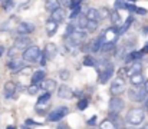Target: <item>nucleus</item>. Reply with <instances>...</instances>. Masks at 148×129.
<instances>
[{
    "label": "nucleus",
    "instance_id": "nucleus-1",
    "mask_svg": "<svg viewBox=\"0 0 148 129\" xmlns=\"http://www.w3.org/2000/svg\"><path fill=\"white\" fill-rule=\"evenodd\" d=\"M97 70H98V82L101 85H105L112 76H114V72H115V68H114V63L112 62H108L105 59L99 60L98 65H97Z\"/></svg>",
    "mask_w": 148,
    "mask_h": 129
},
{
    "label": "nucleus",
    "instance_id": "nucleus-2",
    "mask_svg": "<svg viewBox=\"0 0 148 129\" xmlns=\"http://www.w3.org/2000/svg\"><path fill=\"white\" fill-rule=\"evenodd\" d=\"M144 118H145V113L141 108H132L128 111L127 116H125V122L128 125H132V126H138L144 122Z\"/></svg>",
    "mask_w": 148,
    "mask_h": 129
},
{
    "label": "nucleus",
    "instance_id": "nucleus-3",
    "mask_svg": "<svg viewBox=\"0 0 148 129\" xmlns=\"http://www.w3.org/2000/svg\"><path fill=\"white\" fill-rule=\"evenodd\" d=\"M42 53H43V52H42L38 46H29L27 49H25V50H23L22 57H23V60H25V62L36 63V62H39V60H40Z\"/></svg>",
    "mask_w": 148,
    "mask_h": 129
},
{
    "label": "nucleus",
    "instance_id": "nucleus-4",
    "mask_svg": "<svg viewBox=\"0 0 148 129\" xmlns=\"http://www.w3.org/2000/svg\"><path fill=\"white\" fill-rule=\"evenodd\" d=\"M148 92L147 89H145V86H134L132 89H130V92H128V96H130V99L132 100V102H144L145 100V98H147Z\"/></svg>",
    "mask_w": 148,
    "mask_h": 129
},
{
    "label": "nucleus",
    "instance_id": "nucleus-5",
    "mask_svg": "<svg viewBox=\"0 0 148 129\" xmlns=\"http://www.w3.org/2000/svg\"><path fill=\"white\" fill-rule=\"evenodd\" d=\"M127 89V83H125V78H121V76H116L112 83H111V87H109V92L112 96H119L125 92Z\"/></svg>",
    "mask_w": 148,
    "mask_h": 129
},
{
    "label": "nucleus",
    "instance_id": "nucleus-6",
    "mask_svg": "<svg viewBox=\"0 0 148 129\" xmlns=\"http://www.w3.org/2000/svg\"><path fill=\"white\" fill-rule=\"evenodd\" d=\"M68 113H69V108L68 106H60V108H56L55 111L49 112V115H46V119L49 122H60Z\"/></svg>",
    "mask_w": 148,
    "mask_h": 129
},
{
    "label": "nucleus",
    "instance_id": "nucleus-7",
    "mask_svg": "<svg viewBox=\"0 0 148 129\" xmlns=\"http://www.w3.org/2000/svg\"><path fill=\"white\" fill-rule=\"evenodd\" d=\"M125 108V102L121 96H112L109 99V103H108V111L111 113H119L122 109Z\"/></svg>",
    "mask_w": 148,
    "mask_h": 129
},
{
    "label": "nucleus",
    "instance_id": "nucleus-8",
    "mask_svg": "<svg viewBox=\"0 0 148 129\" xmlns=\"http://www.w3.org/2000/svg\"><path fill=\"white\" fill-rule=\"evenodd\" d=\"M16 87H17V85H16L14 82H12V81L6 82V83H4V87H3V95H4V98H6V99H14V98L17 96Z\"/></svg>",
    "mask_w": 148,
    "mask_h": 129
},
{
    "label": "nucleus",
    "instance_id": "nucleus-9",
    "mask_svg": "<svg viewBox=\"0 0 148 129\" xmlns=\"http://www.w3.org/2000/svg\"><path fill=\"white\" fill-rule=\"evenodd\" d=\"M33 32H35V25L30 23V22H22V23H19V26L16 27L17 36H20V35H30V33H33Z\"/></svg>",
    "mask_w": 148,
    "mask_h": 129
},
{
    "label": "nucleus",
    "instance_id": "nucleus-10",
    "mask_svg": "<svg viewBox=\"0 0 148 129\" xmlns=\"http://www.w3.org/2000/svg\"><path fill=\"white\" fill-rule=\"evenodd\" d=\"M29 46H32V40H30V38H27V35H20V36H17L14 39V47L16 49L25 50Z\"/></svg>",
    "mask_w": 148,
    "mask_h": 129
},
{
    "label": "nucleus",
    "instance_id": "nucleus-11",
    "mask_svg": "<svg viewBox=\"0 0 148 129\" xmlns=\"http://www.w3.org/2000/svg\"><path fill=\"white\" fill-rule=\"evenodd\" d=\"M58 96L60 99H72L75 96V92L66 85H62L59 89H58Z\"/></svg>",
    "mask_w": 148,
    "mask_h": 129
},
{
    "label": "nucleus",
    "instance_id": "nucleus-12",
    "mask_svg": "<svg viewBox=\"0 0 148 129\" xmlns=\"http://www.w3.org/2000/svg\"><path fill=\"white\" fill-rule=\"evenodd\" d=\"M25 68V63L22 60H16V59H12L7 62V69L12 72V73H19L22 69Z\"/></svg>",
    "mask_w": 148,
    "mask_h": 129
},
{
    "label": "nucleus",
    "instance_id": "nucleus-13",
    "mask_svg": "<svg viewBox=\"0 0 148 129\" xmlns=\"http://www.w3.org/2000/svg\"><path fill=\"white\" fill-rule=\"evenodd\" d=\"M103 43H105V38H103V33H101L95 40L91 42V52L92 53H98L99 50H102Z\"/></svg>",
    "mask_w": 148,
    "mask_h": 129
},
{
    "label": "nucleus",
    "instance_id": "nucleus-14",
    "mask_svg": "<svg viewBox=\"0 0 148 129\" xmlns=\"http://www.w3.org/2000/svg\"><path fill=\"white\" fill-rule=\"evenodd\" d=\"M65 17H66L65 9H62V7H59V9H56L55 12L50 13V19L55 20L56 23H63V22H65Z\"/></svg>",
    "mask_w": 148,
    "mask_h": 129
},
{
    "label": "nucleus",
    "instance_id": "nucleus-15",
    "mask_svg": "<svg viewBox=\"0 0 148 129\" xmlns=\"http://www.w3.org/2000/svg\"><path fill=\"white\" fill-rule=\"evenodd\" d=\"M134 23V16H128L127 17V20L118 27V35L119 36H122V35H125L127 32H128V29L131 27V25Z\"/></svg>",
    "mask_w": 148,
    "mask_h": 129
},
{
    "label": "nucleus",
    "instance_id": "nucleus-16",
    "mask_svg": "<svg viewBox=\"0 0 148 129\" xmlns=\"http://www.w3.org/2000/svg\"><path fill=\"white\" fill-rule=\"evenodd\" d=\"M43 52L46 53V56H48L49 60H53V59L56 57V55H58V46H56L55 43H48Z\"/></svg>",
    "mask_w": 148,
    "mask_h": 129
},
{
    "label": "nucleus",
    "instance_id": "nucleus-17",
    "mask_svg": "<svg viewBox=\"0 0 148 129\" xmlns=\"http://www.w3.org/2000/svg\"><path fill=\"white\" fill-rule=\"evenodd\" d=\"M143 56H144V53H143L141 50H132V52H130V53L125 56V63H132V62H135V60H140Z\"/></svg>",
    "mask_w": 148,
    "mask_h": 129
},
{
    "label": "nucleus",
    "instance_id": "nucleus-18",
    "mask_svg": "<svg viewBox=\"0 0 148 129\" xmlns=\"http://www.w3.org/2000/svg\"><path fill=\"white\" fill-rule=\"evenodd\" d=\"M143 72V63L140 60H135L132 62L130 66H128V78L131 75H135V73H141Z\"/></svg>",
    "mask_w": 148,
    "mask_h": 129
},
{
    "label": "nucleus",
    "instance_id": "nucleus-19",
    "mask_svg": "<svg viewBox=\"0 0 148 129\" xmlns=\"http://www.w3.org/2000/svg\"><path fill=\"white\" fill-rule=\"evenodd\" d=\"M86 16H88V19H89L91 22L99 23V22L102 20V17H101V14H99V9H95V7H89L88 12H86Z\"/></svg>",
    "mask_w": 148,
    "mask_h": 129
},
{
    "label": "nucleus",
    "instance_id": "nucleus-20",
    "mask_svg": "<svg viewBox=\"0 0 148 129\" xmlns=\"http://www.w3.org/2000/svg\"><path fill=\"white\" fill-rule=\"evenodd\" d=\"M58 27H59V23H56L55 20L49 19V20L46 22V35H48L49 38H52V36L58 32Z\"/></svg>",
    "mask_w": 148,
    "mask_h": 129
},
{
    "label": "nucleus",
    "instance_id": "nucleus-21",
    "mask_svg": "<svg viewBox=\"0 0 148 129\" xmlns=\"http://www.w3.org/2000/svg\"><path fill=\"white\" fill-rule=\"evenodd\" d=\"M39 86L45 92H52L53 89H56V81H53V79H45V81H42L39 83Z\"/></svg>",
    "mask_w": 148,
    "mask_h": 129
},
{
    "label": "nucleus",
    "instance_id": "nucleus-22",
    "mask_svg": "<svg viewBox=\"0 0 148 129\" xmlns=\"http://www.w3.org/2000/svg\"><path fill=\"white\" fill-rule=\"evenodd\" d=\"M130 83L132 86H141L145 83V79L143 76V72L141 73H135V75H131L130 76Z\"/></svg>",
    "mask_w": 148,
    "mask_h": 129
},
{
    "label": "nucleus",
    "instance_id": "nucleus-23",
    "mask_svg": "<svg viewBox=\"0 0 148 129\" xmlns=\"http://www.w3.org/2000/svg\"><path fill=\"white\" fill-rule=\"evenodd\" d=\"M46 79V73H45V70H38V72H35L33 75H32V78H30V82L32 83H35V85H39L42 81H45Z\"/></svg>",
    "mask_w": 148,
    "mask_h": 129
},
{
    "label": "nucleus",
    "instance_id": "nucleus-24",
    "mask_svg": "<svg viewBox=\"0 0 148 129\" xmlns=\"http://www.w3.org/2000/svg\"><path fill=\"white\" fill-rule=\"evenodd\" d=\"M109 20L112 22V26H121L122 25V20H121V14H119V12L118 10H112V13H111V16H109Z\"/></svg>",
    "mask_w": 148,
    "mask_h": 129
},
{
    "label": "nucleus",
    "instance_id": "nucleus-25",
    "mask_svg": "<svg viewBox=\"0 0 148 129\" xmlns=\"http://www.w3.org/2000/svg\"><path fill=\"white\" fill-rule=\"evenodd\" d=\"M60 7V0H46L45 1V9L48 10V12H55L56 9H59Z\"/></svg>",
    "mask_w": 148,
    "mask_h": 129
},
{
    "label": "nucleus",
    "instance_id": "nucleus-26",
    "mask_svg": "<svg viewBox=\"0 0 148 129\" xmlns=\"http://www.w3.org/2000/svg\"><path fill=\"white\" fill-rule=\"evenodd\" d=\"M82 65L84 66H88V68H97L98 62L95 60V57H92V55H85L84 56V60H82Z\"/></svg>",
    "mask_w": 148,
    "mask_h": 129
},
{
    "label": "nucleus",
    "instance_id": "nucleus-27",
    "mask_svg": "<svg viewBox=\"0 0 148 129\" xmlns=\"http://www.w3.org/2000/svg\"><path fill=\"white\" fill-rule=\"evenodd\" d=\"M88 23H89V19H88L86 13H85V14H84V13H81V14L78 16V27H79V29H85V30H86Z\"/></svg>",
    "mask_w": 148,
    "mask_h": 129
},
{
    "label": "nucleus",
    "instance_id": "nucleus-28",
    "mask_svg": "<svg viewBox=\"0 0 148 129\" xmlns=\"http://www.w3.org/2000/svg\"><path fill=\"white\" fill-rule=\"evenodd\" d=\"M99 128L101 129H118V126H116V124H115L114 121H111L109 118H106V119L99 125Z\"/></svg>",
    "mask_w": 148,
    "mask_h": 129
},
{
    "label": "nucleus",
    "instance_id": "nucleus-29",
    "mask_svg": "<svg viewBox=\"0 0 148 129\" xmlns=\"http://www.w3.org/2000/svg\"><path fill=\"white\" fill-rule=\"evenodd\" d=\"M48 108H49V103H36V106H35L36 113H38V115H42V116L46 115Z\"/></svg>",
    "mask_w": 148,
    "mask_h": 129
},
{
    "label": "nucleus",
    "instance_id": "nucleus-30",
    "mask_svg": "<svg viewBox=\"0 0 148 129\" xmlns=\"http://www.w3.org/2000/svg\"><path fill=\"white\" fill-rule=\"evenodd\" d=\"M88 105H89V99H88V98H81V99L78 100V103H76V108H78L79 111H85V109L88 108Z\"/></svg>",
    "mask_w": 148,
    "mask_h": 129
},
{
    "label": "nucleus",
    "instance_id": "nucleus-31",
    "mask_svg": "<svg viewBox=\"0 0 148 129\" xmlns=\"http://www.w3.org/2000/svg\"><path fill=\"white\" fill-rule=\"evenodd\" d=\"M50 100V92H45L43 95H40L38 98V103H49Z\"/></svg>",
    "mask_w": 148,
    "mask_h": 129
},
{
    "label": "nucleus",
    "instance_id": "nucleus-32",
    "mask_svg": "<svg viewBox=\"0 0 148 129\" xmlns=\"http://www.w3.org/2000/svg\"><path fill=\"white\" fill-rule=\"evenodd\" d=\"M1 7H3L6 12H9L10 9L14 7V1H13V0H3V1H1Z\"/></svg>",
    "mask_w": 148,
    "mask_h": 129
},
{
    "label": "nucleus",
    "instance_id": "nucleus-33",
    "mask_svg": "<svg viewBox=\"0 0 148 129\" xmlns=\"http://www.w3.org/2000/svg\"><path fill=\"white\" fill-rule=\"evenodd\" d=\"M39 89H40V86H39V85H35V83H32V85L26 89V92H27L29 95H38Z\"/></svg>",
    "mask_w": 148,
    "mask_h": 129
},
{
    "label": "nucleus",
    "instance_id": "nucleus-34",
    "mask_svg": "<svg viewBox=\"0 0 148 129\" xmlns=\"http://www.w3.org/2000/svg\"><path fill=\"white\" fill-rule=\"evenodd\" d=\"M98 25H99V23H97V22H91V20H89L88 27H86V32H88V33H94V32H97Z\"/></svg>",
    "mask_w": 148,
    "mask_h": 129
},
{
    "label": "nucleus",
    "instance_id": "nucleus-35",
    "mask_svg": "<svg viewBox=\"0 0 148 129\" xmlns=\"http://www.w3.org/2000/svg\"><path fill=\"white\" fill-rule=\"evenodd\" d=\"M111 13H112V12H111L108 7H101V9H99V14H101V17H102V19L109 17V16H111Z\"/></svg>",
    "mask_w": 148,
    "mask_h": 129
},
{
    "label": "nucleus",
    "instance_id": "nucleus-36",
    "mask_svg": "<svg viewBox=\"0 0 148 129\" xmlns=\"http://www.w3.org/2000/svg\"><path fill=\"white\" fill-rule=\"evenodd\" d=\"M59 78H60L62 81H68V79H71V72L66 70V69L59 70Z\"/></svg>",
    "mask_w": 148,
    "mask_h": 129
},
{
    "label": "nucleus",
    "instance_id": "nucleus-37",
    "mask_svg": "<svg viewBox=\"0 0 148 129\" xmlns=\"http://www.w3.org/2000/svg\"><path fill=\"white\" fill-rule=\"evenodd\" d=\"M125 7H127V3L124 0H115V3H114L115 10H121V9H125Z\"/></svg>",
    "mask_w": 148,
    "mask_h": 129
},
{
    "label": "nucleus",
    "instance_id": "nucleus-38",
    "mask_svg": "<svg viewBox=\"0 0 148 129\" xmlns=\"http://www.w3.org/2000/svg\"><path fill=\"white\" fill-rule=\"evenodd\" d=\"M84 0H72L71 4H69V9L71 10H75V9H81V4H82Z\"/></svg>",
    "mask_w": 148,
    "mask_h": 129
},
{
    "label": "nucleus",
    "instance_id": "nucleus-39",
    "mask_svg": "<svg viewBox=\"0 0 148 129\" xmlns=\"http://www.w3.org/2000/svg\"><path fill=\"white\" fill-rule=\"evenodd\" d=\"M75 30H76V29L73 27V25H72V23H69V25L66 26V33H65V39H68V38H69V36H71V35H72V33L75 32Z\"/></svg>",
    "mask_w": 148,
    "mask_h": 129
},
{
    "label": "nucleus",
    "instance_id": "nucleus-40",
    "mask_svg": "<svg viewBox=\"0 0 148 129\" xmlns=\"http://www.w3.org/2000/svg\"><path fill=\"white\" fill-rule=\"evenodd\" d=\"M97 122H98V118H97V115H94L92 118H89V119L86 121L88 126H95V125H97Z\"/></svg>",
    "mask_w": 148,
    "mask_h": 129
},
{
    "label": "nucleus",
    "instance_id": "nucleus-41",
    "mask_svg": "<svg viewBox=\"0 0 148 129\" xmlns=\"http://www.w3.org/2000/svg\"><path fill=\"white\" fill-rule=\"evenodd\" d=\"M25 124H26V125H29V126H33V125H42V124L35 122L33 119H26V121H25Z\"/></svg>",
    "mask_w": 148,
    "mask_h": 129
},
{
    "label": "nucleus",
    "instance_id": "nucleus-42",
    "mask_svg": "<svg viewBox=\"0 0 148 129\" xmlns=\"http://www.w3.org/2000/svg\"><path fill=\"white\" fill-rule=\"evenodd\" d=\"M135 13H138V14H147V9H144V7H137V12Z\"/></svg>",
    "mask_w": 148,
    "mask_h": 129
},
{
    "label": "nucleus",
    "instance_id": "nucleus-43",
    "mask_svg": "<svg viewBox=\"0 0 148 129\" xmlns=\"http://www.w3.org/2000/svg\"><path fill=\"white\" fill-rule=\"evenodd\" d=\"M14 52H16V47H14V46L9 49V57H10V59H13V56H14Z\"/></svg>",
    "mask_w": 148,
    "mask_h": 129
},
{
    "label": "nucleus",
    "instance_id": "nucleus-44",
    "mask_svg": "<svg viewBox=\"0 0 148 129\" xmlns=\"http://www.w3.org/2000/svg\"><path fill=\"white\" fill-rule=\"evenodd\" d=\"M56 129H69V126H68L66 124H59V125L56 126Z\"/></svg>",
    "mask_w": 148,
    "mask_h": 129
},
{
    "label": "nucleus",
    "instance_id": "nucleus-45",
    "mask_svg": "<svg viewBox=\"0 0 148 129\" xmlns=\"http://www.w3.org/2000/svg\"><path fill=\"white\" fill-rule=\"evenodd\" d=\"M71 1H72V0H60V3H62L63 6H68V7H69V4H71Z\"/></svg>",
    "mask_w": 148,
    "mask_h": 129
},
{
    "label": "nucleus",
    "instance_id": "nucleus-46",
    "mask_svg": "<svg viewBox=\"0 0 148 129\" xmlns=\"http://www.w3.org/2000/svg\"><path fill=\"white\" fill-rule=\"evenodd\" d=\"M141 52H143V53H144V55H145V53H148V42L145 43V46H144V47H143V49H141Z\"/></svg>",
    "mask_w": 148,
    "mask_h": 129
},
{
    "label": "nucleus",
    "instance_id": "nucleus-47",
    "mask_svg": "<svg viewBox=\"0 0 148 129\" xmlns=\"http://www.w3.org/2000/svg\"><path fill=\"white\" fill-rule=\"evenodd\" d=\"M4 52H6V47H4V46H1V44H0V57H1V56H3V55H4Z\"/></svg>",
    "mask_w": 148,
    "mask_h": 129
},
{
    "label": "nucleus",
    "instance_id": "nucleus-48",
    "mask_svg": "<svg viewBox=\"0 0 148 129\" xmlns=\"http://www.w3.org/2000/svg\"><path fill=\"white\" fill-rule=\"evenodd\" d=\"M143 33H144V35H148V26H145V27L143 29Z\"/></svg>",
    "mask_w": 148,
    "mask_h": 129
},
{
    "label": "nucleus",
    "instance_id": "nucleus-49",
    "mask_svg": "<svg viewBox=\"0 0 148 129\" xmlns=\"http://www.w3.org/2000/svg\"><path fill=\"white\" fill-rule=\"evenodd\" d=\"M20 129H30V126H29V125H26V124H25V125H22V126H20Z\"/></svg>",
    "mask_w": 148,
    "mask_h": 129
},
{
    "label": "nucleus",
    "instance_id": "nucleus-50",
    "mask_svg": "<svg viewBox=\"0 0 148 129\" xmlns=\"http://www.w3.org/2000/svg\"><path fill=\"white\" fill-rule=\"evenodd\" d=\"M144 86H145V89H147V92H148V79L145 81V83H144Z\"/></svg>",
    "mask_w": 148,
    "mask_h": 129
},
{
    "label": "nucleus",
    "instance_id": "nucleus-51",
    "mask_svg": "<svg viewBox=\"0 0 148 129\" xmlns=\"http://www.w3.org/2000/svg\"><path fill=\"white\" fill-rule=\"evenodd\" d=\"M6 129H16V126H13V125H9Z\"/></svg>",
    "mask_w": 148,
    "mask_h": 129
},
{
    "label": "nucleus",
    "instance_id": "nucleus-52",
    "mask_svg": "<svg viewBox=\"0 0 148 129\" xmlns=\"http://www.w3.org/2000/svg\"><path fill=\"white\" fill-rule=\"evenodd\" d=\"M141 129H148V124H147V125H144V126H143Z\"/></svg>",
    "mask_w": 148,
    "mask_h": 129
},
{
    "label": "nucleus",
    "instance_id": "nucleus-53",
    "mask_svg": "<svg viewBox=\"0 0 148 129\" xmlns=\"http://www.w3.org/2000/svg\"><path fill=\"white\" fill-rule=\"evenodd\" d=\"M128 1H131V3H134V1H137V0H128Z\"/></svg>",
    "mask_w": 148,
    "mask_h": 129
},
{
    "label": "nucleus",
    "instance_id": "nucleus-54",
    "mask_svg": "<svg viewBox=\"0 0 148 129\" xmlns=\"http://www.w3.org/2000/svg\"><path fill=\"white\" fill-rule=\"evenodd\" d=\"M122 129H134V128H130V126H128V128H122Z\"/></svg>",
    "mask_w": 148,
    "mask_h": 129
}]
</instances>
